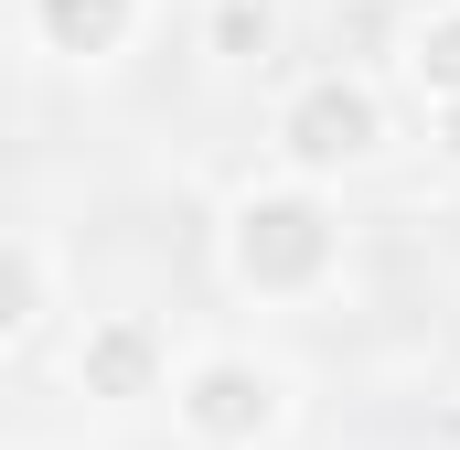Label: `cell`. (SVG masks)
<instances>
[{
    "label": "cell",
    "instance_id": "6da1fadb",
    "mask_svg": "<svg viewBox=\"0 0 460 450\" xmlns=\"http://www.w3.org/2000/svg\"><path fill=\"white\" fill-rule=\"evenodd\" d=\"M343 204H332V183H311V172H268V183H235L226 215H215V268H226L235 301H257V311H300V301H332L343 290Z\"/></svg>",
    "mask_w": 460,
    "mask_h": 450
},
{
    "label": "cell",
    "instance_id": "7a4b0ae2",
    "mask_svg": "<svg viewBox=\"0 0 460 450\" xmlns=\"http://www.w3.org/2000/svg\"><path fill=\"white\" fill-rule=\"evenodd\" d=\"M161 408L193 450H279L289 418H300V375L257 343H204V354H182Z\"/></svg>",
    "mask_w": 460,
    "mask_h": 450
},
{
    "label": "cell",
    "instance_id": "3957f363",
    "mask_svg": "<svg viewBox=\"0 0 460 450\" xmlns=\"http://www.w3.org/2000/svg\"><path fill=\"white\" fill-rule=\"evenodd\" d=\"M268 140H279L289 172L343 183V172H364V161H385V86L353 76V65H322V76H300V86L268 108Z\"/></svg>",
    "mask_w": 460,
    "mask_h": 450
},
{
    "label": "cell",
    "instance_id": "277c9868",
    "mask_svg": "<svg viewBox=\"0 0 460 450\" xmlns=\"http://www.w3.org/2000/svg\"><path fill=\"white\" fill-rule=\"evenodd\" d=\"M172 375H182V354H172L161 311H86L65 343V386L86 408H150V397H172Z\"/></svg>",
    "mask_w": 460,
    "mask_h": 450
},
{
    "label": "cell",
    "instance_id": "5b68a950",
    "mask_svg": "<svg viewBox=\"0 0 460 450\" xmlns=\"http://www.w3.org/2000/svg\"><path fill=\"white\" fill-rule=\"evenodd\" d=\"M65 311V257L43 225H11L0 236V354H32Z\"/></svg>",
    "mask_w": 460,
    "mask_h": 450
},
{
    "label": "cell",
    "instance_id": "8992f818",
    "mask_svg": "<svg viewBox=\"0 0 460 450\" xmlns=\"http://www.w3.org/2000/svg\"><path fill=\"white\" fill-rule=\"evenodd\" d=\"M22 11H32V43L54 65H118L150 22V0H22Z\"/></svg>",
    "mask_w": 460,
    "mask_h": 450
},
{
    "label": "cell",
    "instance_id": "52a82bcc",
    "mask_svg": "<svg viewBox=\"0 0 460 450\" xmlns=\"http://www.w3.org/2000/svg\"><path fill=\"white\" fill-rule=\"evenodd\" d=\"M396 76H407L418 108H450V97H460V0L407 11V32H396Z\"/></svg>",
    "mask_w": 460,
    "mask_h": 450
},
{
    "label": "cell",
    "instance_id": "ba28073f",
    "mask_svg": "<svg viewBox=\"0 0 460 450\" xmlns=\"http://www.w3.org/2000/svg\"><path fill=\"white\" fill-rule=\"evenodd\" d=\"M204 54L215 65H268L279 54V0H204Z\"/></svg>",
    "mask_w": 460,
    "mask_h": 450
},
{
    "label": "cell",
    "instance_id": "9c48e42d",
    "mask_svg": "<svg viewBox=\"0 0 460 450\" xmlns=\"http://www.w3.org/2000/svg\"><path fill=\"white\" fill-rule=\"evenodd\" d=\"M429 150H439V161L460 172V97H450V108H429Z\"/></svg>",
    "mask_w": 460,
    "mask_h": 450
}]
</instances>
